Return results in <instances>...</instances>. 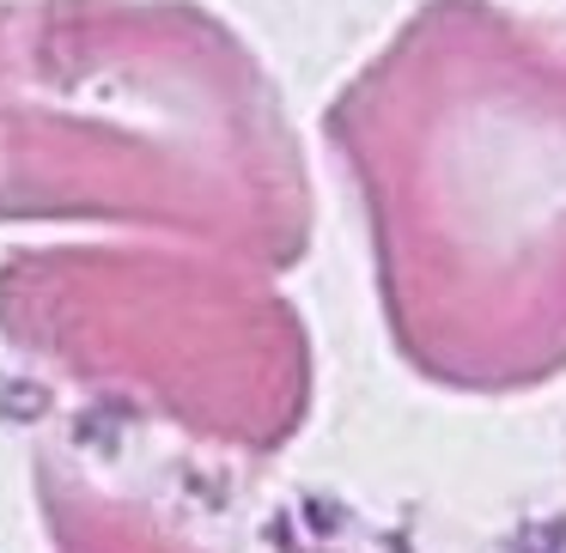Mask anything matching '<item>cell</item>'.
<instances>
[{
  "instance_id": "cell-1",
  "label": "cell",
  "mask_w": 566,
  "mask_h": 553,
  "mask_svg": "<svg viewBox=\"0 0 566 553\" xmlns=\"http://www.w3.org/2000/svg\"><path fill=\"white\" fill-rule=\"evenodd\" d=\"M366 225L384 334L420 383L566 377V25L415 0L323 110Z\"/></svg>"
},
{
  "instance_id": "cell-2",
  "label": "cell",
  "mask_w": 566,
  "mask_h": 553,
  "mask_svg": "<svg viewBox=\"0 0 566 553\" xmlns=\"http://www.w3.org/2000/svg\"><path fill=\"white\" fill-rule=\"evenodd\" d=\"M0 225H92L286 274L317 177L281 79L201 0H0Z\"/></svg>"
},
{
  "instance_id": "cell-3",
  "label": "cell",
  "mask_w": 566,
  "mask_h": 553,
  "mask_svg": "<svg viewBox=\"0 0 566 553\" xmlns=\"http://www.w3.org/2000/svg\"><path fill=\"white\" fill-rule=\"evenodd\" d=\"M0 341L86 414L269 462L317 407V341L281 274L165 237L13 244Z\"/></svg>"
},
{
  "instance_id": "cell-4",
  "label": "cell",
  "mask_w": 566,
  "mask_h": 553,
  "mask_svg": "<svg viewBox=\"0 0 566 553\" xmlns=\"http://www.w3.org/2000/svg\"><path fill=\"white\" fill-rule=\"evenodd\" d=\"M55 553H244L238 517L201 475L159 456H98L80 432H50L31 456Z\"/></svg>"
}]
</instances>
